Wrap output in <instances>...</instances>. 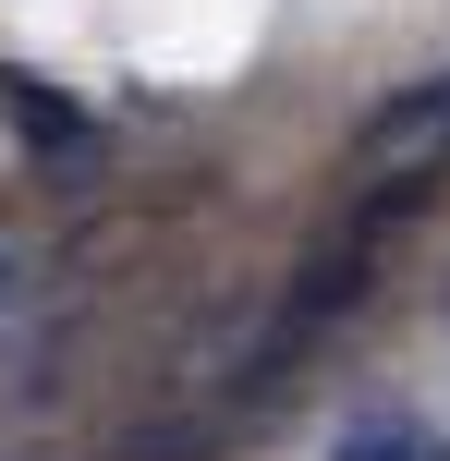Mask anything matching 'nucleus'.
Segmentation results:
<instances>
[{
  "label": "nucleus",
  "mask_w": 450,
  "mask_h": 461,
  "mask_svg": "<svg viewBox=\"0 0 450 461\" xmlns=\"http://www.w3.org/2000/svg\"><path fill=\"white\" fill-rule=\"evenodd\" d=\"M0 122H13L24 158H61V183H86V170H97V122L73 110L61 86H37L24 61H0Z\"/></svg>",
  "instance_id": "1"
},
{
  "label": "nucleus",
  "mask_w": 450,
  "mask_h": 461,
  "mask_svg": "<svg viewBox=\"0 0 450 461\" xmlns=\"http://www.w3.org/2000/svg\"><path fill=\"white\" fill-rule=\"evenodd\" d=\"M354 158H365V170L450 158V73H427V86H402V97H378V110H365V134H354Z\"/></svg>",
  "instance_id": "2"
},
{
  "label": "nucleus",
  "mask_w": 450,
  "mask_h": 461,
  "mask_svg": "<svg viewBox=\"0 0 450 461\" xmlns=\"http://www.w3.org/2000/svg\"><path fill=\"white\" fill-rule=\"evenodd\" d=\"M329 461H450V449H438V438H414L402 413H378V425H365V438H341Z\"/></svg>",
  "instance_id": "3"
}]
</instances>
